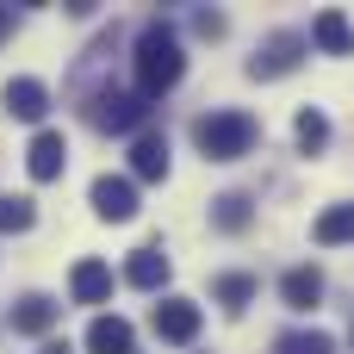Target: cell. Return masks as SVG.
Here are the masks:
<instances>
[{"mask_svg": "<svg viewBox=\"0 0 354 354\" xmlns=\"http://www.w3.org/2000/svg\"><path fill=\"white\" fill-rule=\"evenodd\" d=\"M180 68H187L180 37H174L162 19H149V25L137 31V100H162V93L180 81Z\"/></svg>", "mask_w": 354, "mask_h": 354, "instance_id": "obj_1", "label": "cell"}, {"mask_svg": "<svg viewBox=\"0 0 354 354\" xmlns=\"http://www.w3.org/2000/svg\"><path fill=\"white\" fill-rule=\"evenodd\" d=\"M193 143L205 162H243L261 143V124L249 112H205V118H193Z\"/></svg>", "mask_w": 354, "mask_h": 354, "instance_id": "obj_2", "label": "cell"}, {"mask_svg": "<svg viewBox=\"0 0 354 354\" xmlns=\"http://www.w3.org/2000/svg\"><path fill=\"white\" fill-rule=\"evenodd\" d=\"M305 50H311L305 31H274V37L249 56V81H280V75H292V68L305 62Z\"/></svg>", "mask_w": 354, "mask_h": 354, "instance_id": "obj_3", "label": "cell"}, {"mask_svg": "<svg viewBox=\"0 0 354 354\" xmlns=\"http://www.w3.org/2000/svg\"><path fill=\"white\" fill-rule=\"evenodd\" d=\"M87 199H93V218H106V224L137 218V187H131L124 174H100V180L87 187Z\"/></svg>", "mask_w": 354, "mask_h": 354, "instance_id": "obj_4", "label": "cell"}, {"mask_svg": "<svg viewBox=\"0 0 354 354\" xmlns=\"http://www.w3.org/2000/svg\"><path fill=\"white\" fill-rule=\"evenodd\" d=\"M149 324H156V336H162V342L187 348V342L199 336V324H205V317H199V305H193V299H162V305L149 311Z\"/></svg>", "mask_w": 354, "mask_h": 354, "instance_id": "obj_5", "label": "cell"}, {"mask_svg": "<svg viewBox=\"0 0 354 354\" xmlns=\"http://www.w3.org/2000/svg\"><path fill=\"white\" fill-rule=\"evenodd\" d=\"M87 118H93L100 131H143V118H149V100H137V93H100Z\"/></svg>", "mask_w": 354, "mask_h": 354, "instance_id": "obj_6", "label": "cell"}, {"mask_svg": "<svg viewBox=\"0 0 354 354\" xmlns=\"http://www.w3.org/2000/svg\"><path fill=\"white\" fill-rule=\"evenodd\" d=\"M0 106H6L12 118H25V124H37V118L50 112V87H44L37 75H12V81L0 87Z\"/></svg>", "mask_w": 354, "mask_h": 354, "instance_id": "obj_7", "label": "cell"}, {"mask_svg": "<svg viewBox=\"0 0 354 354\" xmlns=\"http://www.w3.org/2000/svg\"><path fill=\"white\" fill-rule=\"evenodd\" d=\"M62 168H68V143H62V131H37L31 149H25V174H31V180H56Z\"/></svg>", "mask_w": 354, "mask_h": 354, "instance_id": "obj_8", "label": "cell"}, {"mask_svg": "<svg viewBox=\"0 0 354 354\" xmlns=\"http://www.w3.org/2000/svg\"><path fill=\"white\" fill-rule=\"evenodd\" d=\"M124 280H131L137 292H162V286H168V255H162V243H143V249H131V261H124Z\"/></svg>", "mask_w": 354, "mask_h": 354, "instance_id": "obj_9", "label": "cell"}, {"mask_svg": "<svg viewBox=\"0 0 354 354\" xmlns=\"http://www.w3.org/2000/svg\"><path fill=\"white\" fill-rule=\"evenodd\" d=\"M305 37H311L324 56H354V25L336 12V6H324V12L311 19V31H305Z\"/></svg>", "mask_w": 354, "mask_h": 354, "instance_id": "obj_10", "label": "cell"}, {"mask_svg": "<svg viewBox=\"0 0 354 354\" xmlns=\"http://www.w3.org/2000/svg\"><path fill=\"white\" fill-rule=\"evenodd\" d=\"M131 174H137V180H168V137H162V131H137V143H131Z\"/></svg>", "mask_w": 354, "mask_h": 354, "instance_id": "obj_11", "label": "cell"}, {"mask_svg": "<svg viewBox=\"0 0 354 354\" xmlns=\"http://www.w3.org/2000/svg\"><path fill=\"white\" fill-rule=\"evenodd\" d=\"M56 317H62V305L44 299V292H25V299L12 305V330H19V336H50Z\"/></svg>", "mask_w": 354, "mask_h": 354, "instance_id": "obj_12", "label": "cell"}, {"mask_svg": "<svg viewBox=\"0 0 354 354\" xmlns=\"http://www.w3.org/2000/svg\"><path fill=\"white\" fill-rule=\"evenodd\" d=\"M68 292H75V305H106L112 299V268L106 261H75Z\"/></svg>", "mask_w": 354, "mask_h": 354, "instance_id": "obj_13", "label": "cell"}, {"mask_svg": "<svg viewBox=\"0 0 354 354\" xmlns=\"http://www.w3.org/2000/svg\"><path fill=\"white\" fill-rule=\"evenodd\" d=\"M87 354H137V336L124 317H93L87 324Z\"/></svg>", "mask_w": 354, "mask_h": 354, "instance_id": "obj_14", "label": "cell"}, {"mask_svg": "<svg viewBox=\"0 0 354 354\" xmlns=\"http://www.w3.org/2000/svg\"><path fill=\"white\" fill-rule=\"evenodd\" d=\"M255 292H261V286H255V274H218V280H212V299H218L230 317H243V311L255 305Z\"/></svg>", "mask_w": 354, "mask_h": 354, "instance_id": "obj_15", "label": "cell"}, {"mask_svg": "<svg viewBox=\"0 0 354 354\" xmlns=\"http://www.w3.org/2000/svg\"><path fill=\"white\" fill-rule=\"evenodd\" d=\"M280 299H286L292 311H311V305L324 299V274H317V268H292V274L280 280Z\"/></svg>", "mask_w": 354, "mask_h": 354, "instance_id": "obj_16", "label": "cell"}, {"mask_svg": "<svg viewBox=\"0 0 354 354\" xmlns=\"http://www.w3.org/2000/svg\"><path fill=\"white\" fill-rule=\"evenodd\" d=\"M249 218H255V199H249V193H224V199H212V224H218L224 236L249 230Z\"/></svg>", "mask_w": 354, "mask_h": 354, "instance_id": "obj_17", "label": "cell"}, {"mask_svg": "<svg viewBox=\"0 0 354 354\" xmlns=\"http://www.w3.org/2000/svg\"><path fill=\"white\" fill-rule=\"evenodd\" d=\"M324 249H336V243H354V199H342V205H330L324 218H317V230H311Z\"/></svg>", "mask_w": 354, "mask_h": 354, "instance_id": "obj_18", "label": "cell"}, {"mask_svg": "<svg viewBox=\"0 0 354 354\" xmlns=\"http://www.w3.org/2000/svg\"><path fill=\"white\" fill-rule=\"evenodd\" d=\"M292 137H299V149H305V156H324V143H330V118H324L317 106H305V112H299V124H292Z\"/></svg>", "mask_w": 354, "mask_h": 354, "instance_id": "obj_19", "label": "cell"}, {"mask_svg": "<svg viewBox=\"0 0 354 354\" xmlns=\"http://www.w3.org/2000/svg\"><path fill=\"white\" fill-rule=\"evenodd\" d=\"M274 354H336V336L330 330H286L274 342Z\"/></svg>", "mask_w": 354, "mask_h": 354, "instance_id": "obj_20", "label": "cell"}, {"mask_svg": "<svg viewBox=\"0 0 354 354\" xmlns=\"http://www.w3.org/2000/svg\"><path fill=\"white\" fill-rule=\"evenodd\" d=\"M31 218H37V212H31V199H19V193H6V199H0V230H31Z\"/></svg>", "mask_w": 354, "mask_h": 354, "instance_id": "obj_21", "label": "cell"}, {"mask_svg": "<svg viewBox=\"0 0 354 354\" xmlns=\"http://www.w3.org/2000/svg\"><path fill=\"white\" fill-rule=\"evenodd\" d=\"M193 31L199 37H224V12H193Z\"/></svg>", "mask_w": 354, "mask_h": 354, "instance_id": "obj_22", "label": "cell"}, {"mask_svg": "<svg viewBox=\"0 0 354 354\" xmlns=\"http://www.w3.org/2000/svg\"><path fill=\"white\" fill-rule=\"evenodd\" d=\"M0 37H12V6H0Z\"/></svg>", "mask_w": 354, "mask_h": 354, "instance_id": "obj_23", "label": "cell"}, {"mask_svg": "<svg viewBox=\"0 0 354 354\" xmlns=\"http://www.w3.org/2000/svg\"><path fill=\"white\" fill-rule=\"evenodd\" d=\"M348 342H354V330H348Z\"/></svg>", "mask_w": 354, "mask_h": 354, "instance_id": "obj_24", "label": "cell"}]
</instances>
